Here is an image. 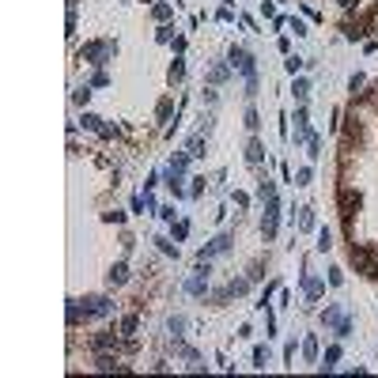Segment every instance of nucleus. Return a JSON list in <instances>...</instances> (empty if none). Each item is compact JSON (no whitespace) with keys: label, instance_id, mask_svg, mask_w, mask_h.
<instances>
[{"label":"nucleus","instance_id":"obj_7","mask_svg":"<svg viewBox=\"0 0 378 378\" xmlns=\"http://www.w3.org/2000/svg\"><path fill=\"white\" fill-rule=\"evenodd\" d=\"M106 49H117V45H110V42H87L84 45V49H80V57L84 61H91V64H102V53H106Z\"/></svg>","mask_w":378,"mask_h":378},{"label":"nucleus","instance_id":"obj_23","mask_svg":"<svg viewBox=\"0 0 378 378\" xmlns=\"http://www.w3.org/2000/svg\"><path fill=\"white\" fill-rule=\"evenodd\" d=\"M269 363V352L265 348H253V367H265Z\"/></svg>","mask_w":378,"mask_h":378},{"label":"nucleus","instance_id":"obj_6","mask_svg":"<svg viewBox=\"0 0 378 378\" xmlns=\"http://www.w3.org/2000/svg\"><path fill=\"white\" fill-rule=\"evenodd\" d=\"M348 261L359 269V273H371L375 269V257H371V250H363V246H352V253H348Z\"/></svg>","mask_w":378,"mask_h":378},{"label":"nucleus","instance_id":"obj_14","mask_svg":"<svg viewBox=\"0 0 378 378\" xmlns=\"http://www.w3.org/2000/svg\"><path fill=\"white\" fill-rule=\"evenodd\" d=\"M336 359H340V348H329V352H325V359H321V371H333Z\"/></svg>","mask_w":378,"mask_h":378},{"label":"nucleus","instance_id":"obj_9","mask_svg":"<svg viewBox=\"0 0 378 378\" xmlns=\"http://www.w3.org/2000/svg\"><path fill=\"white\" fill-rule=\"evenodd\" d=\"M91 348L95 352H117V336L114 333H99L95 340H91Z\"/></svg>","mask_w":378,"mask_h":378},{"label":"nucleus","instance_id":"obj_1","mask_svg":"<svg viewBox=\"0 0 378 378\" xmlns=\"http://www.w3.org/2000/svg\"><path fill=\"white\" fill-rule=\"evenodd\" d=\"M102 314H110V299L106 295H91L84 303H68V325H80L87 318H102Z\"/></svg>","mask_w":378,"mask_h":378},{"label":"nucleus","instance_id":"obj_29","mask_svg":"<svg viewBox=\"0 0 378 378\" xmlns=\"http://www.w3.org/2000/svg\"><path fill=\"white\" fill-rule=\"evenodd\" d=\"M348 87H352V95H356V91H359V87H363V76H359V72H356V76H352V80H348Z\"/></svg>","mask_w":378,"mask_h":378},{"label":"nucleus","instance_id":"obj_2","mask_svg":"<svg viewBox=\"0 0 378 378\" xmlns=\"http://www.w3.org/2000/svg\"><path fill=\"white\" fill-rule=\"evenodd\" d=\"M276 223H280V201H276V197H269V201H265V219H261V234H265V238L276 234Z\"/></svg>","mask_w":378,"mask_h":378},{"label":"nucleus","instance_id":"obj_24","mask_svg":"<svg viewBox=\"0 0 378 378\" xmlns=\"http://www.w3.org/2000/svg\"><path fill=\"white\" fill-rule=\"evenodd\" d=\"M201 151H204V140H201V136H193V140H189V155H201Z\"/></svg>","mask_w":378,"mask_h":378},{"label":"nucleus","instance_id":"obj_21","mask_svg":"<svg viewBox=\"0 0 378 378\" xmlns=\"http://www.w3.org/2000/svg\"><path fill=\"white\" fill-rule=\"evenodd\" d=\"M170 110H174V102H170V99H163L159 106H155V114H159V117H170Z\"/></svg>","mask_w":378,"mask_h":378},{"label":"nucleus","instance_id":"obj_33","mask_svg":"<svg viewBox=\"0 0 378 378\" xmlns=\"http://www.w3.org/2000/svg\"><path fill=\"white\" fill-rule=\"evenodd\" d=\"M72 99H76V102H80V106H84V102H87V99H91V91H87V87H80V91H76V95H72Z\"/></svg>","mask_w":378,"mask_h":378},{"label":"nucleus","instance_id":"obj_11","mask_svg":"<svg viewBox=\"0 0 378 378\" xmlns=\"http://www.w3.org/2000/svg\"><path fill=\"white\" fill-rule=\"evenodd\" d=\"M261 159H265V147H261V140H250V144H246V163L261 167Z\"/></svg>","mask_w":378,"mask_h":378},{"label":"nucleus","instance_id":"obj_12","mask_svg":"<svg viewBox=\"0 0 378 378\" xmlns=\"http://www.w3.org/2000/svg\"><path fill=\"white\" fill-rule=\"evenodd\" d=\"M227 68H231V64H212V68H208V84H223V80H227Z\"/></svg>","mask_w":378,"mask_h":378},{"label":"nucleus","instance_id":"obj_36","mask_svg":"<svg viewBox=\"0 0 378 378\" xmlns=\"http://www.w3.org/2000/svg\"><path fill=\"white\" fill-rule=\"evenodd\" d=\"M336 4H340V8H352V4H356V0H336Z\"/></svg>","mask_w":378,"mask_h":378},{"label":"nucleus","instance_id":"obj_35","mask_svg":"<svg viewBox=\"0 0 378 378\" xmlns=\"http://www.w3.org/2000/svg\"><path fill=\"white\" fill-rule=\"evenodd\" d=\"M189 234V223H174V238H186Z\"/></svg>","mask_w":378,"mask_h":378},{"label":"nucleus","instance_id":"obj_17","mask_svg":"<svg viewBox=\"0 0 378 378\" xmlns=\"http://www.w3.org/2000/svg\"><path fill=\"white\" fill-rule=\"evenodd\" d=\"M170 12H174L170 4H155V8H151V15H155V19H170Z\"/></svg>","mask_w":378,"mask_h":378},{"label":"nucleus","instance_id":"obj_13","mask_svg":"<svg viewBox=\"0 0 378 378\" xmlns=\"http://www.w3.org/2000/svg\"><path fill=\"white\" fill-rule=\"evenodd\" d=\"M359 132H363V129H359V121H356V114H352V117H348V129H344L348 144H352V140H359Z\"/></svg>","mask_w":378,"mask_h":378},{"label":"nucleus","instance_id":"obj_4","mask_svg":"<svg viewBox=\"0 0 378 378\" xmlns=\"http://www.w3.org/2000/svg\"><path fill=\"white\" fill-rule=\"evenodd\" d=\"M227 64H231V68H238L246 80H253V76H257V72H253V57H250L242 45H234V49H231V61H227Z\"/></svg>","mask_w":378,"mask_h":378},{"label":"nucleus","instance_id":"obj_34","mask_svg":"<svg viewBox=\"0 0 378 378\" xmlns=\"http://www.w3.org/2000/svg\"><path fill=\"white\" fill-rule=\"evenodd\" d=\"M329 284H333V288H340V284H344V276H340V269H333V273H329Z\"/></svg>","mask_w":378,"mask_h":378},{"label":"nucleus","instance_id":"obj_10","mask_svg":"<svg viewBox=\"0 0 378 378\" xmlns=\"http://www.w3.org/2000/svg\"><path fill=\"white\" fill-rule=\"evenodd\" d=\"M125 280H129V269H125V261H117L114 269L106 273V284H110V288H114V284H125Z\"/></svg>","mask_w":378,"mask_h":378},{"label":"nucleus","instance_id":"obj_15","mask_svg":"<svg viewBox=\"0 0 378 378\" xmlns=\"http://www.w3.org/2000/svg\"><path fill=\"white\" fill-rule=\"evenodd\" d=\"M303 288H306V295H310V299H318V295H321V280H310V276H306Z\"/></svg>","mask_w":378,"mask_h":378},{"label":"nucleus","instance_id":"obj_31","mask_svg":"<svg viewBox=\"0 0 378 378\" xmlns=\"http://www.w3.org/2000/svg\"><path fill=\"white\" fill-rule=\"evenodd\" d=\"M295 186H310V170H299L295 174Z\"/></svg>","mask_w":378,"mask_h":378},{"label":"nucleus","instance_id":"obj_25","mask_svg":"<svg viewBox=\"0 0 378 378\" xmlns=\"http://www.w3.org/2000/svg\"><path fill=\"white\" fill-rule=\"evenodd\" d=\"M261 125V117H257V110H246V129H257Z\"/></svg>","mask_w":378,"mask_h":378},{"label":"nucleus","instance_id":"obj_20","mask_svg":"<svg viewBox=\"0 0 378 378\" xmlns=\"http://www.w3.org/2000/svg\"><path fill=\"white\" fill-rule=\"evenodd\" d=\"M155 242H159V250H163V253H170V257H178V246L170 242V238H155Z\"/></svg>","mask_w":378,"mask_h":378},{"label":"nucleus","instance_id":"obj_32","mask_svg":"<svg viewBox=\"0 0 378 378\" xmlns=\"http://www.w3.org/2000/svg\"><path fill=\"white\" fill-rule=\"evenodd\" d=\"M136 329V318H121V333H132Z\"/></svg>","mask_w":378,"mask_h":378},{"label":"nucleus","instance_id":"obj_19","mask_svg":"<svg viewBox=\"0 0 378 378\" xmlns=\"http://www.w3.org/2000/svg\"><path fill=\"white\" fill-rule=\"evenodd\" d=\"M329 246H333V234L321 227V231H318V250H329Z\"/></svg>","mask_w":378,"mask_h":378},{"label":"nucleus","instance_id":"obj_16","mask_svg":"<svg viewBox=\"0 0 378 378\" xmlns=\"http://www.w3.org/2000/svg\"><path fill=\"white\" fill-rule=\"evenodd\" d=\"M303 356H306V359L318 356V340H314V336H306V340H303Z\"/></svg>","mask_w":378,"mask_h":378},{"label":"nucleus","instance_id":"obj_30","mask_svg":"<svg viewBox=\"0 0 378 378\" xmlns=\"http://www.w3.org/2000/svg\"><path fill=\"white\" fill-rule=\"evenodd\" d=\"M170 34H174V27H159V34H155V38H159V42H170Z\"/></svg>","mask_w":378,"mask_h":378},{"label":"nucleus","instance_id":"obj_27","mask_svg":"<svg viewBox=\"0 0 378 378\" xmlns=\"http://www.w3.org/2000/svg\"><path fill=\"white\" fill-rule=\"evenodd\" d=\"M182 76H186V64H182V61H174V64H170V80H182Z\"/></svg>","mask_w":378,"mask_h":378},{"label":"nucleus","instance_id":"obj_22","mask_svg":"<svg viewBox=\"0 0 378 378\" xmlns=\"http://www.w3.org/2000/svg\"><path fill=\"white\" fill-rule=\"evenodd\" d=\"M299 227H303V231H310V227H314V216H310V208H303V216H299Z\"/></svg>","mask_w":378,"mask_h":378},{"label":"nucleus","instance_id":"obj_26","mask_svg":"<svg viewBox=\"0 0 378 378\" xmlns=\"http://www.w3.org/2000/svg\"><path fill=\"white\" fill-rule=\"evenodd\" d=\"M284 64H288V72L295 76V72H299V68H303V57H288V61H284Z\"/></svg>","mask_w":378,"mask_h":378},{"label":"nucleus","instance_id":"obj_28","mask_svg":"<svg viewBox=\"0 0 378 378\" xmlns=\"http://www.w3.org/2000/svg\"><path fill=\"white\" fill-rule=\"evenodd\" d=\"M321 321H325V325H336V321H340V314H336L333 306H329V310H325V314H321Z\"/></svg>","mask_w":378,"mask_h":378},{"label":"nucleus","instance_id":"obj_3","mask_svg":"<svg viewBox=\"0 0 378 378\" xmlns=\"http://www.w3.org/2000/svg\"><path fill=\"white\" fill-rule=\"evenodd\" d=\"M336 201H340V216H344V223H348V231H352V212L359 208V201H363V197H359L356 189H340V193H336Z\"/></svg>","mask_w":378,"mask_h":378},{"label":"nucleus","instance_id":"obj_8","mask_svg":"<svg viewBox=\"0 0 378 378\" xmlns=\"http://www.w3.org/2000/svg\"><path fill=\"white\" fill-rule=\"evenodd\" d=\"M186 288L193 291V295H204V291H208V261H201V273H197V276L189 280Z\"/></svg>","mask_w":378,"mask_h":378},{"label":"nucleus","instance_id":"obj_18","mask_svg":"<svg viewBox=\"0 0 378 378\" xmlns=\"http://www.w3.org/2000/svg\"><path fill=\"white\" fill-rule=\"evenodd\" d=\"M306 95H310V84H306V80H295V99L303 102Z\"/></svg>","mask_w":378,"mask_h":378},{"label":"nucleus","instance_id":"obj_5","mask_svg":"<svg viewBox=\"0 0 378 378\" xmlns=\"http://www.w3.org/2000/svg\"><path fill=\"white\" fill-rule=\"evenodd\" d=\"M231 242H234V234H216V238H212V242H208L201 253H197V257H201V261H208V257H219V253H227V250H231Z\"/></svg>","mask_w":378,"mask_h":378}]
</instances>
